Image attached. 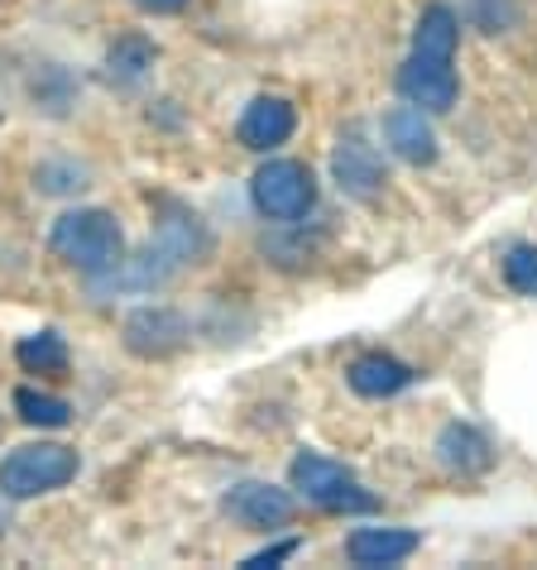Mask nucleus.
<instances>
[{
    "label": "nucleus",
    "mask_w": 537,
    "mask_h": 570,
    "mask_svg": "<svg viewBox=\"0 0 537 570\" xmlns=\"http://www.w3.org/2000/svg\"><path fill=\"white\" fill-rule=\"evenodd\" d=\"M53 255L62 264H72L77 274H91V278H106L125 264V230L110 212L97 207H82V212H68L58 216V226L49 235Z\"/></svg>",
    "instance_id": "obj_1"
},
{
    "label": "nucleus",
    "mask_w": 537,
    "mask_h": 570,
    "mask_svg": "<svg viewBox=\"0 0 537 570\" xmlns=\"http://www.w3.org/2000/svg\"><path fill=\"white\" fill-rule=\"evenodd\" d=\"M77 474V451L58 446V441H35L0 461V494L6 499H39L53 494Z\"/></svg>",
    "instance_id": "obj_2"
},
{
    "label": "nucleus",
    "mask_w": 537,
    "mask_h": 570,
    "mask_svg": "<svg viewBox=\"0 0 537 570\" xmlns=\"http://www.w3.org/2000/svg\"><path fill=\"white\" fill-rule=\"evenodd\" d=\"M289 480L307 503H318V509H326V513H374L379 509L374 494H365V489L355 484V474L345 465H336V461H326V455L303 451L289 465Z\"/></svg>",
    "instance_id": "obj_3"
},
{
    "label": "nucleus",
    "mask_w": 537,
    "mask_h": 570,
    "mask_svg": "<svg viewBox=\"0 0 537 570\" xmlns=\"http://www.w3.org/2000/svg\"><path fill=\"white\" fill-rule=\"evenodd\" d=\"M250 197H255L260 216L268 220H297L318 202V183H312L307 164H297V158H268L255 173V183H250Z\"/></svg>",
    "instance_id": "obj_4"
},
{
    "label": "nucleus",
    "mask_w": 537,
    "mask_h": 570,
    "mask_svg": "<svg viewBox=\"0 0 537 570\" xmlns=\"http://www.w3.org/2000/svg\"><path fill=\"white\" fill-rule=\"evenodd\" d=\"M399 91H403V101L418 110H451L461 82H456L451 58H432V53L413 49V58H408L399 72Z\"/></svg>",
    "instance_id": "obj_5"
},
{
    "label": "nucleus",
    "mask_w": 537,
    "mask_h": 570,
    "mask_svg": "<svg viewBox=\"0 0 537 570\" xmlns=\"http://www.w3.org/2000/svg\"><path fill=\"white\" fill-rule=\"evenodd\" d=\"M331 173H336L341 193H351L360 202H374L379 193H384V164H379V154L360 135H345L336 145V154H331Z\"/></svg>",
    "instance_id": "obj_6"
},
{
    "label": "nucleus",
    "mask_w": 537,
    "mask_h": 570,
    "mask_svg": "<svg viewBox=\"0 0 537 570\" xmlns=\"http://www.w3.org/2000/svg\"><path fill=\"white\" fill-rule=\"evenodd\" d=\"M226 513L235 522H245V528L268 532V528L293 522V494L289 489H274V484H235L226 494Z\"/></svg>",
    "instance_id": "obj_7"
},
{
    "label": "nucleus",
    "mask_w": 537,
    "mask_h": 570,
    "mask_svg": "<svg viewBox=\"0 0 537 570\" xmlns=\"http://www.w3.org/2000/svg\"><path fill=\"white\" fill-rule=\"evenodd\" d=\"M187 341V322L168 307H145L125 322V345L145 360H164Z\"/></svg>",
    "instance_id": "obj_8"
},
{
    "label": "nucleus",
    "mask_w": 537,
    "mask_h": 570,
    "mask_svg": "<svg viewBox=\"0 0 537 570\" xmlns=\"http://www.w3.org/2000/svg\"><path fill=\"white\" fill-rule=\"evenodd\" d=\"M293 130H297V110L283 97H260V101H250V110L241 116V130H235V135H241L245 149L264 154V149L289 145Z\"/></svg>",
    "instance_id": "obj_9"
},
{
    "label": "nucleus",
    "mask_w": 537,
    "mask_h": 570,
    "mask_svg": "<svg viewBox=\"0 0 537 570\" xmlns=\"http://www.w3.org/2000/svg\"><path fill=\"white\" fill-rule=\"evenodd\" d=\"M418 547H422V537L408 532V528H355L351 537H345V557H351L355 566H365V570L399 566V561L413 557Z\"/></svg>",
    "instance_id": "obj_10"
},
{
    "label": "nucleus",
    "mask_w": 537,
    "mask_h": 570,
    "mask_svg": "<svg viewBox=\"0 0 537 570\" xmlns=\"http://www.w3.org/2000/svg\"><path fill=\"white\" fill-rule=\"evenodd\" d=\"M384 139H389V149L408 158V164H437V135H432V125H428V110H418V106H393L389 116H384Z\"/></svg>",
    "instance_id": "obj_11"
},
{
    "label": "nucleus",
    "mask_w": 537,
    "mask_h": 570,
    "mask_svg": "<svg viewBox=\"0 0 537 570\" xmlns=\"http://www.w3.org/2000/svg\"><path fill=\"white\" fill-rule=\"evenodd\" d=\"M345 379H351V389L360 399H393L399 389L413 384V370L393 355H360Z\"/></svg>",
    "instance_id": "obj_12"
},
{
    "label": "nucleus",
    "mask_w": 537,
    "mask_h": 570,
    "mask_svg": "<svg viewBox=\"0 0 537 570\" xmlns=\"http://www.w3.org/2000/svg\"><path fill=\"white\" fill-rule=\"evenodd\" d=\"M456 43H461V20H456L451 6H428L418 20L413 49L432 53V58H456Z\"/></svg>",
    "instance_id": "obj_13"
},
{
    "label": "nucleus",
    "mask_w": 537,
    "mask_h": 570,
    "mask_svg": "<svg viewBox=\"0 0 537 570\" xmlns=\"http://www.w3.org/2000/svg\"><path fill=\"white\" fill-rule=\"evenodd\" d=\"M437 451H441V461H447L451 470H485L489 465V446H485V436L480 432H470V426H447L437 441Z\"/></svg>",
    "instance_id": "obj_14"
},
{
    "label": "nucleus",
    "mask_w": 537,
    "mask_h": 570,
    "mask_svg": "<svg viewBox=\"0 0 537 570\" xmlns=\"http://www.w3.org/2000/svg\"><path fill=\"white\" fill-rule=\"evenodd\" d=\"M14 360H20L29 374H62L68 370V345H62L58 331H39V336H25L14 345Z\"/></svg>",
    "instance_id": "obj_15"
},
{
    "label": "nucleus",
    "mask_w": 537,
    "mask_h": 570,
    "mask_svg": "<svg viewBox=\"0 0 537 570\" xmlns=\"http://www.w3.org/2000/svg\"><path fill=\"white\" fill-rule=\"evenodd\" d=\"M14 413H20L25 426H68L72 422V407L62 399H53V393H39V389L14 393Z\"/></svg>",
    "instance_id": "obj_16"
},
{
    "label": "nucleus",
    "mask_w": 537,
    "mask_h": 570,
    "mask_svg": "<svg viewBox=\"0 0 537 570\" xmlns=\"http://www.w3.org/2000/svg\"><path fill=\"white\" fill-rule=\"evenodd\" d=\"M504 283L524 297H537V245H514L504 259Z\"/></svg>",
    "instance_id": "obj_17"
},
{
    "label": "nucleus",
    "mask_w": 537,
    "mask_h": 570,
    "mask_svg": "<svg viewBox=\"0 0 537 570\" xmlns=\"http://www.w3.org/2000/svg\"><path fill=\"white\" fill-rule=\"evenodd\" d=\"M293 551H297V542L289 537V542H279V547H268V551H255V557L245 561V570H268V566H279L283 557H293Z\"/></svg>",
    "instance_id": "obj_18"
},
{
    "label": "nucleus",
    "mask_w": 537,
    "mask_h": 570,
    "mask_svg": "<svg viewBox=\"0 0 537 570\" xmlns=\"http://www.w3.org/2000/svg\"><path fill=\"white\" fill-rule=\"evenodd\" d=\"M135 6L145 10V14H178L187 0H135Z\"/></svg>",
    "instance_id": "obj_19"
}]
</instances>
